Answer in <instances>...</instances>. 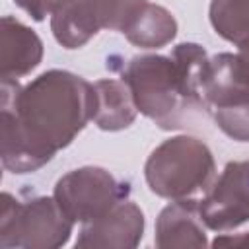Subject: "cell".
<instances>
[{"instance_id":"7","label":"cell","mask_w":249,"mask_h":249,"mask_svg":"<svg viewBox=\"0 0 249 249\" xmlns=\"http://www.w3.org/2000/svg\"><path fill=\"white\" fill-rule=\"evenodd\" d=\"M212 230H226L249 218V175L245 163H230L208 196L198 204Z\"/></svg>"},{"instance_id":"16","label":"cell","mask_w":249,"mask_h":249,"mask_svg":"<svg viewBox=\"0 0 249 249\" xmlns=\"http://www.w3.org/2000/svg\"><path fill=\"white\" fill-rule=\"evenodd\" d=\"M239 47H241V56H243V58L247 60V64H249V39H247V41H243Z\"/></svg>"},{"instance_id":"6","label":"cell","mask_w":249,"mask_h":249,"mask_svg":"<svg viewBox=\"0 0 249 249\" xmlns=\"http://www.w3.org/2000/svg\"><path fill=\"white\" fill-rule=\"evenodd\" d=\"M128 189H123L109 173L97 167H84L68 173L56 183L54 196L70 220L93 222L105 216Z\"/></svg>"},{"instance_id":"2","label":"cell","mask_w":249,"mask_h":249,"mask_svg":"<svg viewBox=\"0 0 249 249\" xmlns=\"http://www.w3.org/2000/svg\"><path fill=\"white\" fill-rule=\"evenodd\" d=\"M214 171L210 152L195 138L163 142L146 163V179L161 196H185L206 185Z\"/></svg>"},{"instance_id":"3","label":"cell","mask_w":249,"mask_h":249,"mask_svg":"<svg viewBox=\"0 0 249 249\" xmlns=\"http://www.w3.org/2000/svg\"><path fill=\"white\" fill-rule=\"evenodd\" d=\"M70 226L72 220L53 198L19 204L12 195H2V247H56L68 239Z\"/></svg>"},{"instance_id":"10","label":"cell","mask_w":249,"mask_h":249,"mask_svg":"<svg viewBox=\"0 0 249 249\" xmlns=\"http://www.w3.org/2000/svg\"><path fill=\"white\" fill-rule=\"evenodd\" d=\"M198 204L179 200L167 206L158 220V245H204V231L196 224Z\"/></svg>"},{"instance_id":"8","label":"cell","mask_w":249,"mask_h":249,"mask_svg":"<svg viewBox=\"0 0 249 249\" xmlns=\"http://www.w3.org/2000/svg\"><path fill=\"white\" fill-rule=\"evenodd\" d=\"M142 212L130 204H119L113 206L105 216L88 222L82 237L78 239L76 245L82 247H93V245H136L138 235H142Z\"/></svg>"},{"instance_id":"1","label":"cell","mask_w":249,"mask_h":249,"mask_svg":"<svg viewBox=\"0 0 249 249\" xmlns=\"http://www.w3.org/2000/svg\"><path fill=\"white\" fill-rule=\"evenodd\" d=\"M95 115L93 86L70 72L51 70L27 88L2 78V163L27 173L47 163Z\"/></svg>"},{"instance_id":"12","label":"cell","mask_w":249,"mask_h":249,"mask_svg":"<svg viewBox=\"0 0 249 249\" xmlns=\"http://www.w3.org/2000/svg\"><path fill=\"white\" fill-rule=\"evenodd\" d=\"M175 27H177L175 19L167 10L160 6L144 4L123 31L128 35L132 43L150 49V47H160L169 39H173Z\"/></svg>"},{"instance_id":"9","label":"cell","mask_w":249,"mask_h":249,"mask_svg":"<svg viewBox=\"0 0 249 249\" xmlns=\"http://www.w3.org/2000/svg\"><path fill=\"white\" fill-rule=\"evenodd\" d=\"M43 49L39 37L16 21L14 18H2V39H0V72L2 78H19L33 70L41 60Z\"/></svg>"},{"instance_id":"5","label":"cell","mask_w":249,"mask_h":249,"mask_svg":"<svg viewBox=\"0 0 249 249\" xmlns=\"http://www.w3.org/2000/svg\"><path fill=\"white\" fill-rule=\"evenodd\" d=\"M144 0H68L53 16L54 37L68 49L84 45L99 27L124 29Z\"/></svg>"},{"instance_id":"11","label":"cell","mask_w":249,"mask_h":249,"mask_svg":"<svg viewBox=\"0 0 249 249\" xmlns=\"http://www.w3.org/2000/svg\"><path fill=\"white\" fill-rule=\"evenodd\" d=\"M95 91V115L93 119L101 128L117 130L128 126L134 119L132 93L126 86L115 80H101L93 86Z\"/></svg>"},{"instance_id":"4","label":"cell","mask_w":249,"mask_h":249,"mask_svg":"<svg viewBox=\"0 0 249 249\" xmlns=\"http://www.w3.org/2000/svg\"><path fill=\"white\" fill-rule=\"evenodd\" d=\"M124 82L130 88L136 107L148 117L167 126V117L177 109V101L193 103L181 84L177 66L171 58L163 56H138L132 58L124 72Z\"/></svg>"},{"instance_id":"13","label":"cell","mask_w":249,"mask_h":249,"mask_svg":"<svg viewBox=\"0 0 249 249\" xmlns=\"http://www.w3.org/2000/svg\"><path fill=\"white\" fill-rule=\"evenodd\" d=\"M210 19L224 39L237 45L249 39V0H212Z\"/></svg>"},{"instance_id":"15","label":"cell","mask_w":249,"mask_h":249,"mask_svg":"<svg viewBox=\"0 0 249 249\" xmlns=\"http://www.w3.org/2000/svg\"><path fill=\"white\" fill-rule=\"evenodd\" d=\"M68 0H16L18 6H21L27 14H31L35 19H43L47 14L60 10Z\"/></svg>"},{"instance_id":"14","label":"cell","mask_w":249,"mask_h":249,"mask_svg":"<svg viewBox=\"0 0 249 249\" xmlns=\"http://www.w3.org/2000/svg\"><path fill=\"white\" fill-rule=\"evenodd\" d=\"M216 123L235 140H249V95L233 103L216 107Z\"/></svg>"}]
</instances>
